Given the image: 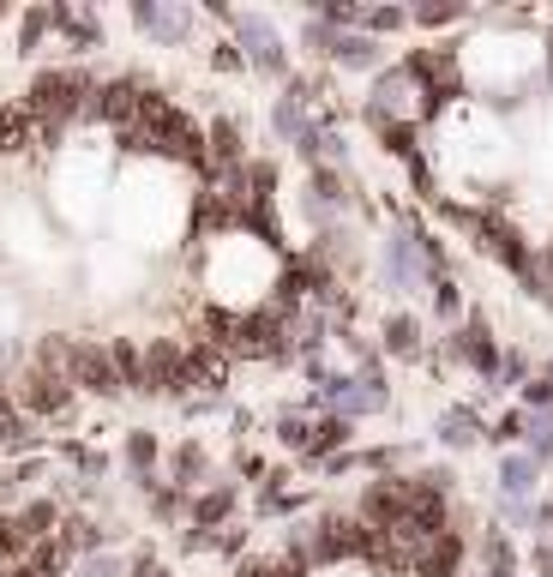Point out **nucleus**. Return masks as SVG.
<instances>
[{"label":"nucleus","mask_w":553,"mask_h":577,"mask_svg":"<svg viewBox=\"0 0 553 577\" xmlns=\"http://www.w3.org/2000/svg\"><path fill=\"white\" fill-rule=\"evenodd\" d=\"M90 90H97V78H90L85 66H49V73L30 78V90H25V115L66 127V121H73L78 109L90 103Z\"/></svg>","instance_id":"f257e3e1"},{"label":"nucleus","mask_w":553,"mask_h":577,"mask_svg":"<svg viewBox=\"0 0 553 577\" xmlns=\"http://www.w3.org/2000/svg\"><path fill=\"white\" fill-rule=\"evenodd\" d=\"M144 90H151V78H139V73H115V78H103V85L90 90V103H85V109H90L97 121H109V127L127 133L133 121H139Z\"/></svg>","instance_id":"f03ea898"},{"label":"nucleus","mask_w":553,"mask_h":577,"mask_svg":"<svg viewBox=\"0 0 553 577\" xmlns=\"http://www.w3.org/2000/svg\"><path fill=\"white\" fill-rule=\"evenodd\" d=\"M139 391L144 398H187V343H175V337H151Z\"/></svg>","instance_id":"7ed1b4c3"},{"label":"nucleus","mask_w":553,"mask_h":577,"mask_svg":"<svg viewBox=\"0 0 553 577\" xmlns=\"http://www.w3.org/2000/svg\"><path fill=\"white\" fill-rule=\"evenodd\" d=\"M18 410H30V415H49V422H66L73 415V403H78V391H73V379H61V373H42V367H30L25 379H18Z\"/></svg>","instance_id":"20e7f679"},{"label":"nucleus","mask_w":553,"mask_h":577,"mask_svg":"<svg viewBox=\"0 0 553 577\" xmlns=\"http://www.w3.org/2000/svg\"><path fill=\"white\" fill-rule=\"evenodd\" d=\"M361 524L386 529V536H403V529H410V481H367V493H361Z\"/></svg>","instance_id":"39448f33"},{"label":"nucleus","mask_w":553,"mask_h":577,"mask_svg":"<svg viewBox=\"0 0 553 577\" xmlns=\"http://www.w3.org/2000/svg\"><path fill=\"white\" fill-rule=\"evenodd\" d=\"M66 379H73V391H90V398H103V403H115L127 391L103 343H73V373Z\"/></svg>","instance_id":"423d86ee"},{"label":"nucleus","mask_w":553,"mask_h":577,"mask_svg":"<svg viewBox=\"0 0 553 577\" xmlns=\"http://www.w3.org/2000/svg\"><path fill=\"white\" fill-rule=\"evenodd\" d=\"M235 355H253V361H284L289 355V319L284 313H241V343H235Z\"/></svg>","instance_id":"0eeeda50"},{"label":"nucleus","mask_w":553,"mask_h":577,"mask_svg":"<svg viewBox=\"0 0 553 577\" xmlns=\"http://www.w3.org/2000/svg\"><path fill=\"white\" fill-rule=\"evenodd\" d=\"M229 229H241V199H229L223 187H205L193 199L187 235H193V241H211V235H229Z\"/></svg>","instance_id":"6e6552de"},{"label":"nucleus","mask_w":553,"mask_h":577,"mask_svg":"<svg viewBox=\"0 0 553 577\" xmlns=\"http://www.w3.org/2000/svg\"><path fill=\"white\" fill-rule=\"evenodd\" d=\"M229 25L241 30V42L253 49V66L265 78H284V42H277V30L265 25L259 13H229Z\"/></svg>","instance_id":"1a4fd4ad"},{"label":"nucleus","mask_w":553,"mask_h":577,"mask_svg":"<svg viewBox=\"0 0 553 577\" xmlns=\"http://www.w3.org/2000/svg\"><path fill=\"white\" fill-rule=\"evenodd\" d=\"M457 565H464V536H457V529L427 536L422 548H415V577H457Z\"/></svg>","instance_id":"9d476101"},{"label":"nucleus","mask_w":553,"mask_h":577,"mask_svg":"<svg viewBox=\"0 0 553 577\" xmlns=\"http://www.w3.org/2000/svg\"><path fill=\"white\" fill-rule=\"evenodd\" d=\"M235 500H241V493H235L229 481H217V488H205V493L187 500V517H193V529H223L235 517Z\"/></svg>","instance_id":"9b49d317"},{"label":"nucleus","mask_w":553,"mask_h":577,"mask_svg":"<svg viewBox=\"0 0 553 577\" xmlns=\"http://www.w3.org/2000/svg\"><path fill=\"white\" fill-rule=\"evenodd\" d=\"M223 379H229V355H217L211 343H187V398H193L199 385L223 391Z\"/></svg>","instance_id":"f8f14e48"},{"label":"nucleus","mask_w":553,"mask_h":577,"mask_svg":"<svg viewBox=\"0 0 553 577\" xmlns=\"http://www.w3.org/2000/svg\"><path fill=\"white\" fill-rule=\"evenodd\" d=\"M133 18H139V30H151V37H163V42L187 37V18L168 13V7H156V0H139V7H133Z\"/></svg>","instance_id":"ddd939ff"},{"label":"nucleus","mask_w":553,"mask_h":577,"mask_svg":"<svg viewBox=\"0 0 553 577\" xmlns=\"http://www.w3.org/2000/svg\"><path fill=\"white\" fill-rule=\"evenodd\" d=\"M0 446L7 451H37V434L25 427V410H18V398H7V391H0Z\"/></svg>","instance_id":"4468645a"},{"label":"nucleus","mask_w":553,"mask_h":577,"mask_svg":"<svg viewBox=\"0 0 553 577\" xmlns=\"http://www.w3.org/2000/svg\"><path fill=\"white\" fill-rule=\"evenodd\" d=\"M109 361H115V373H121V385H127V391H139L144 385V349L133 343V337H109Z\"/></svg>","instance_id":"2eb2a0df"},{"label":"nucleus","mask_w":553,"mask_h":577,"mask_svg":"<svg viewBox=\"0 0 553 577\" xmlns=\"http://www.w3.org/2000/svg\"><path fill=\"white\" fill-rule=\"evenodd\" d=\"M343 439H349V415H325L319 427H307L301 457H331V451H343Z\"/></svg>","instance_id":"dca6fc26"},{"label":"nucleus","mask_w":553,"mask_h":577,"mask_svg":"<svg viewBox=\"0 0 553 577\" xmlns=\"http://www.w3.org/2000/svg\"><path fill=\"white\" fill-rule=\"evenodd\" d=\"M54 529H61V512H54V500H30L25 512H18V536L37 548V541H49Z\"/></svg>","instance_id":"f3484780"},{"label":"nucleus","mask_w":553,"mask_h":577,"mask_svg":"<svg viewBox=\"0 0 553 577\" xmlns=\"http://www.w3.org/2000/svg\"><path fill=\"white\" fill-rule=\"evenodd\" d=\"M103 536H121V529H97L90 517H66L54 541H61L66 553H97V548H103Z\"/></svg>","instance_id":"a211bd4d"},{"label":"nucleus","mask_w":553,"mask_h":577,"mask_svg":"<svg viewBox=\"0 0 553 577\" xmlns=\"http://www.w3.org/2000/svg\"><path fill=\"white\" fill-rule=\"evenodd\" d=\"M271 127H277V139H284V145H301V139H307V109H301L296 103V97H277V109H271Z\"/></svg>","instance_id":"6ab92c4d"},{"label":"nucleus","mask_w":553,"mask_h":577,"mask_svg":"<svg viewBox=\"0 0 553 577\" xmlns=\"http://www.w3.org/2000/svg\"><path fill=\"white\" fill-rule=\"evenodd\" d=\"M241 229H253L259 241H271V247H284V223H277V205H271V199L241 205Z\"/></svg>","instance_id":"aec40b11"},{"label":"nucleus","mask_w":553,"mask_h":577,"mask_svg":"<svg viewBox=\"0 0 553 577\" xmlns=\"http://www.w3.org/2000/svg\"><path fill=\"white\" fill-rule=\"evenodd\" d=\"M481 247H493V259H505L512 271H524L529 265V253H524V241H517L505 223H481Z\"/></svg>","instance_id":"412c9836"},{"label":"nucleus","mask_w":553,"mask_h":577,"mask_svg":"<svg viewBox=\"0 0 553 577\" xmlns=\"http://www.w3.org/2000/svg\"><path fill=\"white\" fill-rule=\"evenodd\" d=\"M205 469H211L205 446H193V439H187V446L175 451V488H180V493H187V488H199V481H205Z\"/></svg>","instance_id":"4be33fe9"},{"label":"nucleus","mask_w":553,"mask_h":577,"mask_svg":"<svg viewBox=\"0 0 553 577\" xmlns=\"http://www.w3.org/2000/svg\"><path fill=\"white\" fill-rule=\"evenodd\" d=\"M37 367L42 373H61V379H66V373H73V337H61V331L42 337V343H37Z\"/></svg>","instance_id":"5701e85b"},{"label":"nucleus","mask_w":553,"mask_h":577,"mask_svg":"<svg viewBox=\"0 0 553 577\" xmlns=\"http://www.w3.org/2000/svg\"><path fill=\"white\" fill-rule=\"evenodd\" d=\"M241 180H247V205H253V199H271V192H277V163H271V156H247Z\"/></svg>","instance_id":"b1692460"},{"label":"nucleus","mask_w":553,"mask_h":577,"mask_svg":"<svg viewBox=\"0 0 553 577\" xmlns=\"http://www.w3.org/2000/svg\"><path fill=\"white\" fill-rule=\"evenodd\" d=\"M66 560H73V553H66L54 536H49V541H37V548L25 553V565H30L37 577H61V572H66Z\"/></svg>","instance_id":"393cba45"},{"label":"nucleus","mask_w":553,"mask_h":577,"mask_svg":"<svg viewBox=\"0 0 553 577\" xmlns=\"http://www.w3.org/2000/svg\"><path fill=\"white\" fill-rule=\"evenodd\" d=\"M61 457H66V463H73V469H78V475H90V481H97V475H103V469H109V457H103V451H90V446H85V439H61Z\"/></svg>","instance_id":"a878e982"},{"label":"nucleus","mask_w":553,"mask_h":577,"mask_svg":"<svg viewBox=\"0 0 553 577\" xmlns=\"http://www.w3.org/2000/svg\"><path fill=\"white\" fill-rule=\"evenodd\" d=\"M156 434H127V469L133 475H144V481H151V469H156Z\"/></svg>","instance_id":"bb28decb"},{"label":"nucleus","mask_w":553,"mask_h":577,"mask_svg":"<svg viewBox=\"0 0 553 577\" xmlns=\"http://www.w3.org/2000/svg\"><path fill=\"white\" fill-rule=\"evenodd\" d=\"M42 37H49V7H30V13L18 18V54H37Z\"/></svg>","instance_id":"cd10ccee"},{"label":"nucleus","mask_w":553,"mask_h":577,"mask_svg":"<svg viewBox=\"0 0 553 577\" xmlns=\"http://www.w3.org/2000/svg\"><path fill=\"white\" fill-rule=\"evenodd\" d=\"M61 37H66V49H78V54L103 49V25H97V18H85V13H73V25H66Z\"/></svg>","instance_id":"c85d7f7f"},{"label":"nucleus","mask_w":553,"mask_h":577,"mask_svg":"<svg viewBox=\"0 0 553 577\" xmlns=\"http://www.w3.org/2000/svg\"><path fill=\"white\" fill-rule=\"evenodd\" d=\"M30 541L18 536V517H0V565H25Z\"/></svg>","instance_id":"c756f323"},{"label":"nucleus","mask_w":553,"mask_h":577,"mask_svg":"<svg viewBox=\"0 0 553 577\" xmlns=\"http://www.w3.org/2000/svg\"><path fill=\"white\" fill-rule=\"evenodd\" d=\"M337 61L343 66H374L379 49H374V37H337Z\"/></svg>","instance_id":"7c9ffc66"},{"label":"nucleus","mask_w":553,"mask_h":577,"mask_svg":"<svg viewBox=\"0 0 553 577\" xmlns=\"http://www.w3.org/2000/svg\"><path fill=\"white\" fill-rule=\"evenodd\" d=\"M386 349H398V355H415V319H410V313L386 319Z\"/></svg>","instance_id":"2f4dec72"},{"label":"nucleus","mask_w":553,"mask_h":577,"mask_svg":"<svg viewBox=\"0 0 553 577\" xmlns=\"http://www.w3.org/2000/svg\"><path fill=\"white\" fill-rule=\"evenodd\" d=\"M144 493H151V512L163 517V524L180 512V488H175V481H168V488H151V481H144Z\"/></svg>","instance_id":"473e14b6"},{"label":"nucleus","mask_w":553,"mask_h":577,"mask_svg":"<svg viewBox=\"0 0 553 577\" xmlns=\"http://www.w3.org/2000/svg\"><path fill=\"white\" fill-rule=\"evenodd\" d=\"M386 151H391V156H410V163H415V127L391 121V127H386Z\"/></svg>","instance_id":"72a5a7b5"},{"label":"nucleus","mask_w":553,"mask_h":577,"mask_svg":"<svg viewBox=\"0 0 553 577\" xmlns=\"http://www.w3.org/2000/svg\"><path fill=\"white\" fill-rule=\"evenodd\" d=\"M121 151H127V156H156V139L139 127V121H133V127L121 133Z\"/></svg>","instance_id":"f704fd0d"},{"label":"nucleus","mask_w":553,"mask_h":577,"mask_svg":"<svg viewBox=\"0 0 553 577\" xmlns=\"http://www.w3.org/2000/svg\"><path fill=\"white\" fill-rule=\"evenodd\" d=\"M211 66H217V73H241V66H247L241 42H217V49H211Z\"/></svg>","instance_id":"c9c22d12"},{"label":"nucleus","mask_w":553,"mask_h":577,"mask_svg":"<svg viewBox=\"0 0 553 577\" xmlns=\"http://www.w3.org/2000/svg\"><path fill=\"white\" fill-rule=\"evenodd\" d=\"M277 439H284V446H307V422H301V415H284V422H277Z\"/></svg>","instance_id":"e433bc0d"},{"label":"nucleus","mask_w":553,"mask_h":577,"mask_svg":"<svg viewBox=\"0 0 553 577\" xmlns=\"http://www.w3.org/2000/svg\"><path fill=\"white\" fill-rule=\"evenodd\" d=\"M217 553H229V560H241L247 553V529H217V541H211Z\"/></svg>","instance_id":"4c0bfd02"},{"label":"nucleus","mask_w":553,"mask_h":577,"mask_svg":"<svg viewBox=\"0 0 553 577\" xmlns=\"http://www.w3.org/2000/svg\"><path fill=\"white\" fill-rule=\"evenodd\" d=\"M78 577H121V560H109V553H90Z\"/></svg>","instance_id":"58836bf2"},{"label":"nucleus","mask_w":553,"mask_h":577,"mask_svg":"<svg viewBox=\"0 0 553 577\" xmlns=\"http://www.w3.org/2000/svg\"><path fill=\"white\" fill-rule=\"evenodd\" d=\"M313 192H319V199H343V180H337L331 168H313Z\"/></svg>","instance_id":"ea45409f"},{"label":"nucleus","mask_w":553,"mask_h":577,"mask_svg":"<svg viewBox=\"0 0 553 577\" xmlns=\"http://www.w3.org/2000/svg\"><path fill=\"white\" fill-rule=\"evenodd\" d=\"M319 13H325V18H331V25H355V18H361V13H355V7H349V0H325Z\"/></svg>","instance_id":"a19ab883"},{"label":"nucleus","mask_w":553,"mask_h":577,"mask_svg":"<svg viewBox=\"0 0 553 577\" xmlns=\"http://www.w3.org/2000/svg\"><path fill=\"white\" fill-rule=\"evenodd\" d=\"M127 577H175V572H168L163 560H151V553H139V560H133V572H127Z\"/></svg>","instance_id":"79ce46f5"},{"label":"nucleus","mask_w":553,"mask_h":577,"mask_svg":"<svg viewBox=\"0 0 553 577\" xmlns=\"http://www.w3.org/2000/svg\"><path fill=\"white\" fill-rule=\"evenodd\" d=\"M211 541H217V529H187V536H180V548H187V553H205Z\"/></svg>","instance_id":"37998d69"},{"label":"nucleus","mask_w":553,"mask_h":577,"mask_svg":"<svg viewBox=\"0 0 553 577\" xmlns=\"http://www.w3.org/2000/svg\"><path fill=\"white\" fill-rule=\"evenodd\" d=\"M367 25H374V30H398L403 13H398V7H379V13H367Z\"/></svg>","instance_id":"c03bdc74"},{"label":"nucleus","mask_w":553,"mask_h":577,"mask_svg":"<svg viewBox=\"0 0 553 577\" xmlns=\"http://www.w3.org/2000/svg\"><path fill=\"white\" fill-rule=\"evenodd\" d=\"M307 42H313V49H319V54H337V37H331V30H325V25H307Z\"/></svg>","instance_id":"a18cd8bd"},{"label":"nucleus","mask_w":553,"mask_h":577,"mask_svg":"<svg viewBox=\"0 0 553 577\" xmlns=\"http://www.w3.org/2000/svg\"><path fill=\"white\" fill-rule=\"evenodd\" d=\"M235 469H241V475H265V457H253V451H235Z\"/></svg>","instance_id":"49530a36"},{"label":"nucleus","mask_w":553,"mask_h":577,"mask_svg":"<svg viewBox=\"0 0 553 577\" xmlns=\"http://www.w3.org/2000/svg\"><path fill=\"white\" fill-rule=\"evenodd\" d=\"M445 18H457V7H422V25H445Z\"/></svg>","instance_id":"de8ad7c7"},{"label":"nucleus","mask_w":553,"mask_h":577,"mask_svg":"<svg viewBox=\"0 0 553 577\" xmlns=\"http://www.w3.org/2000/svg\"><path fill=\"white\" fill-rule=\"evenodd\" d=\"M0 577H37V572H30V565H7Z\"/></svg>","instance_id":"09e8293b"}]
</instances>
